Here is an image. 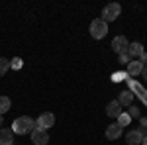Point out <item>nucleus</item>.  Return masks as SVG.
<instances>
[{"instance_id":"obj_1","label":"nucleus","mask_w":147,"mask_h":145,"mask_svg":"<svg viewBox=\"0 0 147 145\" xmlns=\"http://www.w3.org/2000/svg\"><path fill=\"white\" fill-rule=\"evenodd\" d=\"M34 129H35V122L32 118H28V116H22V118L14 120V123H12V132L14 134H30Z\"/></svg>"},{"instance_id":"obj_2","label":"nucleus","mask_w":147,"mask_h":145,"mask_svg":"<svg viewBox=\"0 0 147 145\" xmlns=\"http://www.w3.org/2000/svg\"><path fill=\"white\" fill-rule=\"evenodd\" d=\"M106 34H108V24L104 20H94L90 24V35L94 39H102Z\"/></svg>"},{"instance_id":"obj_3","label":"nucleus","mask_w":147,"mask_h":145,"mask_svg":"<svg viewBox=\"0 0 147 145\" xmlns=\"http://www.w3.org/2000/svg\"><path fill=\"white\" fill-rule=\"evenodd\" d=\"M120 12H122V8H120V4H108L106 8H104V12H102V18L100 20H104V22L108 24V22H114L118 16H120Z\"/></svg>"},{"instance_id":"obj_4","label":"nucleus","mask_w":147,"mask_h":145,"mask_svg":"<svg viewBox=\"0 0 147 145\" xmlns=\"http://www.w3.org/2000/svg\"><path fill=\"white\" fill-rule=\"evenodd\" d=\"M127 45H129V41L125 39L124 35H118V37H114V41H112V49L118 55H125L127 53Z\"/></svg>"},{"instance_id":"obj_5","label":"nucleus","mask_w":147,"mask_h":145,"mask_svg":"<svg viewBox=\"0 0 147 145\" xmlns=\"http://www.w3.org/2000/svg\"><path fill=\"white\" fill-rule=\"evenodd\" d=\"M53 123H55V116H53V114H49V112H45V114H41V116L37 118L35 127H41V129H45V132H47Z\"/></svg>"},{"instance_id":"obj_6","label":"nucleus","mask_w":147,"mask_h":145,"mask_svg":"<svg viewBox=\"0 0 147 145\" xmlns=\"http://www.w3.org/2000/svg\"><path fill=\"white\" fill-rule=\"evenodd\" d=\"M32 141H34L35 145H47V141H49V135H47L45 129L35 127L34 132H32Z\"/></svg>"},{"instance_id":"obj_7","label":"nucleus","mask_w":147,"mask_h":145,"mask_svg":"<svg viewBox=\"0 0 147 145\" xmlns=\"http://www.w3.org/2000/svg\"><path fill=\"white\" fill-rule=\"evenodd\" d=\"M143 137H145V134H143V132H139V129H131L129 134L125 135V141H127L129 145H141Z\"/></svg>"},{"instance_id":"obj_8","label":"nucleus","mask_w":147,"mask_h":145,"mask_svg":"<svg viewBox=\"0 0 147 145\" xmlns=\"http://www.w3.org/2000/svg\"><path fill=\"white\" fill-rule=\"evenodd\" d=\"M122 135V125L116 122V123H110L108 125V129H106V137L108 139H118Z\"/></svg>"},{"instance_id":"obj_9","label":"nucleus","mask_w":147,"mask_h":145,"mask_svg":"<svg viewBox=\"0 0 147 145\" xmlns=\"http://www.w3.org/2000/svg\"><path fill=\"white\" fill-rule=\"evenodd\" d=\"M106 114H108L110 118H118V116L122 114V106H120V102H118V100L110 102V104L106 106Z\"/></svg>"},{"instance_id":"obj_10","label":"nucleus","mask_w":147,"mask_h":145,"mask_svg":"<svg viewBox=\"0 0 147 145\" xmlns=\"http://www.w3.org/2000/svg\"><path fill=\"white\" fill-rule=\"evenodd\" d=\"M0 145H14V132L0 129Z\"/></svg>"},{"instance_id":"obj_11","label":"nucleus","mask_w":147,"mask_h":145,"mask_svg":"<svg viewBox=\"0 0 147 145\" xmlns=\"http://www.w3.org/2000/svg\"><path fill=\"white\" fill-rule=\"evenodd\" d=\"M141 71H143V65H141L139 61H129V65H127V75H129V77L141 75Z\"/></svg>"},{"instance_id":"obj_12","label":"nucleus","mask_w":147,"mask_h":145,"mask_svg":"<svg viewBox=\"0 0 147 145\" xmlns=\"http://www.w3.org/2000/svg\"><path fill=\"white\" fill-rule=\"evenodd\" d=\"M127 55L129 57H141L143 55V47H141V43H129L127 45Z\"/></svg>"},{"instance_id":"obj_13","label":"nucleus","mask_w":147,"mask_h":145,"mask_svg":"<svg viewBox=\"0 0 147 145\" xmlns=\"http://www.w3.org/2000/svg\"><path fill=\"white\" fill-rule=\"evenodd\" d=\"M131 100H134V92H131V90H124V92H120V98H118L120 106H124V104H131Z\"/></svg>"},{"instance_id":"obj_14","label":"nucleus","mask_w":147,"mask_h":145,"mask_svg":"<svg viewBox=\"0 0 147 145\" xmlns=\"http://www.w3.org/2000/svg\"><path fill=\"white\" fill-rule=\"evenodd\" d=\"M8 110H10V98L8 96H0V116L6 114Z\"/></svg>"},{"instance_id":"obj_15","label":"nucleus","mask_w":147,"mask_h":145,"mask_svg":"<svg viewBox=\"0 0 147 145\" xmlns=\"http://www.w3.org/2000/svg\"><path fill=\"white\" fill-rule=\"evenodd\" d=\"M8 69H10V61H8V59H4V57H0V77H2Z\"/></svg>"},{"instance_id":"obj_16","label":"nucleus","mask_w":147,"mask_h":145,"mask_svg":"<svg viewBox=\"0 0 147 145\" xmlns=\"http://www.w3.org/2000/svg\"><path fill=\"white\" fill-rule=\"evenodd\" d=\"M129 120H131V118H129V114H125V112H122V114L118 116V123H120L122 127H124V125H127V123H129Z\"/></svg>"},{"instance_id":"obj_17","label":"nucleus","mask_w":147,"mask_h":145,"mask_svg":"<svg viewBox=\"0 0 147 145\" xmlns=\"http://www.w3.org/2000/svg\"><path fill=\"white\" fill-rule=\"evenodd\" d=\"M22 65H24V61L20 59V57H16V59H12V61H10V67L14 69V71H18V69H22Z\"/></svg>"},{"instance_id":"obj_18","label":"nucleus","mask_w":147,"mask_h":145,"mask_svg":"<svg viewBox=\"0 0 147 145\" xmlns=\"http://www.w3.org/2000/svg\"><path fill=\"white\" fill-rule=\"evenodd\" d=\"M127 114H129V118H141L139 116V108H136V106H129V112Z\"/></svg>"},{"instance_id":"obj_19","label":"nucleus","mask_w":147,"mask_h":145,"mask_svg":"<svg viewBox=\"0 0 147 145\" xmlns=\"http://www.w3.org/2000/svg\"><path fill=\"white\" fill-rule=\"evenodd\" d=\"M129 77V75H125V73H116V75H114V82H120V80H124V78H127Z\"/></svg>"},{"instance_id":"obj_20","label":"nucleus","mask_w":147,"mask_h":145,"mask_svg":"<svg viewBox=\"0 0 147 145\" xmlns=\"http://www.w3.org/2000/svg\"><path fill=\"white\" fill-rule=\"evenodd\" d=\"M120 65H125V67L129 65V55H127V53H125V55H120Z\"/></svg>"},{"instance_id":"obj_21","label":"nucleus","mask_w":147,"mask_h":145,"mask_svg":"<svg viewBox=\"0 0 147 145\" xmlns=\"http://www.w3.org/2000/svg\"><path fill=\"white\" fill-rule=\"evenodd\" d=\"M139 123H141V129H139V132L145 134V132H147V120H145V118H139Z\"/></svg>"},{"instance_id":"obj_22","label":"nucleus","mask_w":147,"mask_h":145,"mask_svg":"<svg viewBox=\"0 0 147 145\" xmlns=\"http://www.w3.org/2000/svg\"><path fill=\"white\" fill-rule=\"evenodd\" d=\"M139 63H141L143 67H147V53H143V55L139 57Z\"/></svg>"},{"instance_id":"obj_23","label":"nucleus","mask_w":147,"mask_h":145,"mask_svg":"<svg viewBox=\"0 0 147 145\" xmlns=\"http://www.w3.org/2000/svg\"><path fill=\"white\" fill-rule=\"evenodd\" d=\"M141 75H143V78L147 80V67H143V71H141Z\"/></svg>"},{"instance_id":"obj_24","label":"nucleus","mask_w":147,"mask_h":145,"mask_svg":"<svg viewBox=\"0 0 147 145\" xmlns=\"http://www.w3.org/2000/svg\"><path fill=\"white\" fill-rule=\"evenodd\" d=\"M141 145H147V135L143 137V141H141Z\"/></svg>"},{"instance_id":"obj_25","label":"nucleus","mask_w":147,"mask_h":145,"mask_svg":"<svg viewBox=\"0 0 147 145\" xmlns=\"http://www.w3.org/2000/svg\"><path fill=\"white\" fill-rule=\"evenodd\" d=\"M0 125H2V116H0Z\"/></svg>"}]
</instances>
